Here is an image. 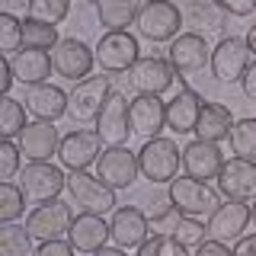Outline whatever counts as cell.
I'll return each instance as SVG.
<instances>
[{
  "mask_svg": "<svg viewBox=\"0 0 256 256\" xmlns=\"http://www.w3.org/2000/svg\"><path fill=\"white\" fill-rule=\"evenodd\" d=\"M180 164H182V150L173 138H150L138 150L141 176L150 182H166L170 186L176 176H180Z\"/></svg>",
  "mask_w": 256,
  "mask_h": 256,
  "instance_id": "7a4b0ae2",
  "label": "cell"
},
{
  "mask_svg": "<svg viewBox=\"0 0 256 256\" xmlns=\"http://www.w3.org/2000/svg\"><path fill=\"white\" fill-rule=\"evenodd\" d=\"M16 182L22 186L29 202H36V205L54 202V198L61 196V189H68V176H64L61 166H54L52 160H45V164H26Z\"/></svg>",
  "mask_w": 256,
  "mask_h": 256,
  "instance_id": "9c48e42d",
  "label": "cell"
},
{
  "mask_svg": "<svg viewBox=\"0 0 256 256\" xmlns=\"http://www.w3.org/2000/svg\"><path fill=\"white\" fill-rule=\"evenodd\" d=\"M240 86H244V96L250 102H256V58H253V64L246 68V74H244V80H240Z\"/></svg>",
  "mask_w": 256,
  "mask_h": 256,
  "instance_id": "b9f144b4",
  "label": "cell"
},
{
  "mask_svg": "<svg viewBox=\"0 0 256 256\" xmlns=\"http://www.w3.org/2000/svg\"><path fill=\"white\" fill-rule=\"evenodd\" d=\"M13 64V77L16 84L22 86H38V84H48L54 64H52V54L48 52H38V48H20V52L10 58Z\"/></svg>",
  "mask_w": 256,
  "mask_h": 256,
  "instance_id": "d4e9b609",
  "label": "cell"
},
{
  "mask_svg": "<svg viewBox=\"0 0 256 256\" xmlns=\"http://www.w3.org/2000/svg\"><path fill=\"white\" fill-rule=\"evenodd\" d=\"M170 234L180 240L186 250H196V246H202L205 240H208V224H202L198 218H186V214H180Z\"/></svg>",
  "mask_w": 256,
  "mask_h": 256,
  "instance_id": "836d02e7",
  "label": "cell"
},
{
  "mask_svg": "<svg viewBox=\"0 0 256 256\" xmlns=\"http://www.w3.org/2000/svg\"><path fill=\"white\" fill-rule=\"evenodd\" d=\"M58 26L48 22H36V20H22V48H38V52H52L58 45Z\"/></svg>",
  "mask_w": 256,
  "mask_h": 256,
  "instance_id": "4dcf8cb0",
  "label": "cell"
},
{
  "mask_svg": "<svg viewBox=\"0 0 256 256\" xmlns=\"http://www.w3.org/2000/svg\"><path fill=\"white\" fill-rule=\"evenodd\" d=\"M234 256H256V234H244L234 244Z\"/></svg>",
  "mask_w": 256,
  "mask_h": 256,
  "instance_id": "7bdbcfd3",
  "label": "cell"
},
{
  "mask_svg": "<svg viewBox=\"0 0 256 256\" xmlns=\"http://www.w3.org/2000/svg\"><path fill=\"white\" fill-rule=\"evenodd\" d=\"M230 128H234V116H230V109L224 106V102H205L202 116H198V125H196V138L221 144L224 138H230Z\"/></svg>",
  "mask_w": 256,
  "mask_h": 256,
  "instance_id": "484cf974",
  "label": "cell"
},
{
  "mask_svg": "<svg viewBox=\"0 0 256 256\" xmlns=\"http://www.w3.org/2000/svg\"><path fill=\"white\" fill-rule=\"evenodd\" d=\"M128 106L132 102L125 100V93L112 90L106 106H102L100 118H96V132H100V138L106 148H118V144L128 141V134H132V118H128Z\"/></svg>",
  "mask_w": 256,
  "mask_h": 256,
  "instance_id": "2e32d148",
  "label": "cell"
},
{
  "mask_svg": "<svg viewBox=\"0 0 256 256\" xmlns=\"http://www.w3.org/2000/svg\"><path fill=\"white\" fill-rule=\"evenodd\" d=\"M218 6L228 16H237V20H246L250 13H256V0H218Z\"/></svg>",
  "mask_w": 256,
  "mask_h": 256,
  "instance_id": "f35d334b",
  "label": "cell"
},
{
  "mask_svg": "<svg viewBox=\"0 0 256 256\" xmlns=\"http://www.w3.org/2000/svg\"><path fill=\"white\" fill-rule=\"evenodd\" d=\"M141 58V45L132 32H102L96 42V68L102 74H128Z\"/></svg>",
  "mask_w": 256,
  "mask_h": 256,
  "instance_id": "5b68a950",
  "label": "cell"
},
{
  "mask_svg": "<svg viewBox=\"0 0 256 256\" xmlns=\"http://www.w3.org/2000/svg\"><path fill=\"white\" fill-rule=\"evenodd\" d=\"M224 13L218 6V0H189L186 10H182V22L189 26V32H221L224 29Z\"/></svg>",
  "mask_w": 256,
  "mask_h": 256,
  "instance_id": "4316f807",
  "label": "cell"
},
{
  "mask_svg": "<svg viewBox=\"0 0 256 256\" xmlns=\"http://www.w3.org/2000/svg\"><path fill=\"white\" fill-rule=\"evenodd\" d=\"M20 48H22V20H16L13 13H0V52L13 58Z\"/></svg>",
  "mask_w": 256,
  "mask_h": 256,
  "instance_id": "8d00e7d4",
  "label": "cell"
},
{
  "mask_svg": "<svg viewBox=\"0 0 256 256\" xmlns=\"http://www.w3.org/2000/svg\"><path fill=\"white\" fill-rule=\"evenodd\" d=\"M166 61L176 68V74H196L205 64H212V48L198 32H180L166 48Z\"/></svg>",
  "mask_w": 256,
  "mask_h": 256,
  "instance_id": "e0dca14e",
  "label": "cell"
},
{
  "mask_svg": "<svg viewBox=\"0 0 256 256\" xmlns=\"http://www.w3.org/2000/svg\"><path fill=\"white\" fill-rule=\"evenodd\" d=\"M253 64V52L246 45V38L224 36L218 45L212 48V77L218 84H240L246 74V68Z\"/></svg>",
  "mask_w": 256,
  "mask_h": 256,
  "instance_id": "8992f818",
  "label": "cell"
},
{
  "mask_svg": "<svg viewBox=\"0 0 256 256\" xmlns=\"http://www.w3.org/2000/svg\"><path fill=\"white\" fill-rule=\"evenodd\" d=\"M74 218H77L74 208L68 202H61V198H54V202H45V205L32 208L29 218H26V228L38 244H45V240H64L70 234Z\"/></svg>",
  "mask_w": 256,
  "mask_h": 256,
  "instance_id": "ba28073f",
  "label": "cell"
},
{
  "mask_svg": "<svg viewBox=\"0 0 256 256\" xmlns=\"http://www.w3.org/2000/svg\"><path fill=\"white\" fill-rule=\"evenodd\" d=\"M109 230H112V244L122 246V250H138L144 240L150 237V221H148V212L134 205H122L112 212V221H109Z\"/></svg>",
  "mask_w": 256,
  "mask_h": 256,
  "instance_id": "ac0fdd59",
  "label": "cell"
},
{
  "mask_svg": "<svg viewBox=\"0 0 256 256\" xmlns=\"http://www.w3.org/2000/svg\"><path fill=\"white\" fill-rule=\"evenodd\" d=\"M32 237L26 224H4L0 228V256H36L32 250Z\"/></svg>",
  "mask_w": 256,
  "mask_h": 256,
  "instance_id": "f1b7e54d",
  "label": "cell"
},
{
  "mask_svg": "<svg viewBox=\"0 0 256 256\" xmlns=\"http://www.w3.org/2000/svg\"><path fill=\"white\" fill-rule=\"evenodd\" d=\"M22 173V150L16 141L0 144V182H13Z\"/></svg>",
  "mask_w": 256,
  "mask_h": 256,
  "instance_id": "74e56055",
  "label": "cell"
},
{
  "mask_svg": "<svg viewBox=\"0 0 256 256\" xmlns=\"http://www.w3.org/2000/svg\"><path fill=\"white\" fill-rule=\"evenodd\" d=\"M90 256H128V250H122V246H102V250H96Z\"/></svg>",
  "mask_w": 256,
  "mask_h": 256,
  "instance_id": "ee69618b",
  "label": "cell"
},
{
  "mask_svg": "<svg viewBox=\"0 0 256 256\" xmlns=\"http://www.w3.org/2000/svg\"><path fill=\"white\" fill-rule=\"evenodd\" d=\"M102 154V138L100 132H90V128H74L70 134L61 138V148H58V160L64 170H90L96 166V160Z\"/></svg>",
  "mask_w": 256,
  "mask_h": 256,
  "instance_id": "8fae6325",
  "label": "cell"
},
{
  "mask_svg": "<svg viewBox=\"0 0 256 256\" xmlns=\"http://www.w3.org/2000/svg\"><path fill=\"white\" fill-rule=\"evenodd\" d=\"M68 240L74 244L77 253H96L112 240V230H109V221L102 214H90V212H80L74 224H70V234Z\"/></svg>",
  "mask_w": 256,
  "mask_h": 256,
  "instance_id": "7402d4cb",
  "label": "cell"
},
{
  "mask_svg": "<svg viewBox=\"0 0 256 256\" xmlns=\"http://www.w3.org/2000/svg\"><path fill=\"white\" fill-rule=\"evenodd\" d=\"M202 96L189 86L176 90V96L166 102V128L173 134H196V125H198V116H202Z\"/></svg>",
  "mask_w": 256,
  "mask_h": 256,
  "instance_id": "603a6c76",
  "label": "cell"
},
{
  "mask_svg": "<svg viewBox=\"0 0 256 256\" xmlns=\"http://www.w3.org/2000/svg\"><path fill=\"white\" fill-rule=\"evenodd\" d=\"M52 64H54V74L58 77L80 84L96 68V48H90L84 38H61L52 48Z\"/></svg>",
  "mask_w": 256,
  "mask_h": 256,
  "instance_id": "30bf717a",
  "label": "cell"
},
{
  "mask_svg": "<svg viewBox=\"0 0 256 256\" xmlns=\"http://www.w3.org/2000/svg\"><path fill=\"white\" fill-rule=\"evenodd\" d=\"M93 10L109 32H125L138 20L141 0H93Z\"/></svg>",
  "mask_w": 256,
  "mask_h": 256,
  "instance_id": "83f0119b",
  "label": "cell"
},
{
  "mask_svg": "<svg viewBox=\"0 0 256 256\" xmlns=\"http://www.w3.org/2000/svg\"><path fill=\"white\" fill-rule=\"evenodd\" d=\"M68 196L80 212L102 214V218L116 212V189H109L90 170H70L68 173Z\"/></svg>",
  "mask_w": 256,
  "mask_h": 256,
  "instance_id": "277c9868",
  "label": "cell"
},
{
  "mask_svg": "<svg viewBox=\"0 0 256 256\" xmlns=\"http://www.w3.org/2000/svg\"><path fill=\"white\" fill-rule=\"evenodd\" d=\"M144 4H148V0H144Z\"/></svg>",
  "mask_w": 256,
  "mask_h": 256,
  "instance_id": "7dc6e473",
  "label": "cell"
},
{
  "mask_svg": "<svg viewBox=\"0 0 256 256\" xmlns=\"http://www.w3.org/2000/svg\"><path fill=\"white\" fill-rule=\"evenodd\" d=\"M26 192H22L20 182H0V221L13 224L26 214Z\"/></svg>",
  "mask_w": 256,
  "mask_h": 256,
  "instance_id": "1f68e13d",
  "label": "cell"
},
{
  "mask_svg": "<svg viewBox=\"0 0 256 256\" xmlns=\"http://www.w3.org/2000/svg\"><path fill=\"white\" fill-rule=\"evenodd\" d=\"M134 26H138L141 38L160 45V42H173L180 36V26H186V22H182V10L176 4H170V0H148V4H141Z\"/></svg>",
  "mask_w": 256,
  "mask_h": 256,
  "instance_id": "3957f363",
  "label": "cell"
},
{
  "mask_svg": "<svg viewBox=\"0 0 256 256\" xmlns=\"http://www.w3.org/2000/svg\"><path fill=\"white\" fill-rule=\"evenodd\" d=\"M205 224H208V237L212 240H221L228 246L237 244L244 237V230L250 228V202H230V198H224Z\"/></svg>",
  "mask_w": 256,
  "mask_h": 256,
  "instance_id": "9a60e30c",
  "label": "cell"
},
{
  "mask_svg": "<svg viewBox=\"0 0 256 256\" xmlns=\"http://www.w3.org/2000/svg\"><path fill=\"white\" fill-rule=\"evenodd\" d=\"M70 13V0H29V20L36 22H48V26H58L68 20Z\"/></svg>",
  "mask_w": 256,
  "mask_h": 256,
  "instance_id": "e575fe53",
  "label": "cell"
},
{
  "mask_svg": "<svg viewBox=\"0 0 256 256\" xmlns=\"http://www.w3.org/2000/svg\"><path fill=\"white\" fill-rule=\"evenodd\" d=\"M246 45H250V52H253V58H256V26H250V29H246Z\"/></svg>",
  "mask_w": 256,
  "mask_h": 256,
  "instance_id": "f6af8a7d",
  "label": "cell"
},
{
  "mask_svg": "<svg viewBox=\"0 0 256 256\" xmlns=\"http://www.w3.org/2000/svg\"><path fill=\"white\" fill-rule=\"evenodd\" d=\"M138 173H141L138 154H132L125 144H118V148H106L100 154V160H96V176H100L109 189H116V192L134 186Z\"/></svg>",
  "mask_w": 256,
  "mask_h": 256,
  "instance_id": "5bb4252c",
  "label": "cell"
},
{
  "mask_svg": "<svg viewBox=\"0 0 256 256\" xmlns=\"http://www.w3.org/2000/svg\"><path fill=\"white\" fill-rule=\"evenodd\" d=\"M16 144H20L22 157H26L29 164H45V160H52L58 154L61 134H58V128H54V122H29L22 128V134H20Z\"/></svg>",
  "mask_w": 256,
  "mask_h": 256,
  "instance_id": "ffe728a7",
  "label": "cell"
},
{
  "mask_svg": "<svg viewBox=\"0 0 256 256\" xmlns=\"http://www.w3.org/2000/svg\"><path fill=\"white\" fill-rule=\"evenodd\" d=\"M36 256H74V244L70 240H45V244H38Z\"/></svg>",
  "mask_w": 256,
  "mask_h": 256,
  "instance_id": "ab89813d",
  "label": "cell"
},
{
  "mask_svg": "<svg viewBox=\"0 0 256 256\" xmlns=\"http://www.w3.org/2000/svg\"><path fill=\"white\" fill-rule=\"evenodd\" d=\"M214 189L221 192V198H230V202H253L256 198V164L244 157L224 160L218 180H214Z\"/></svg>",
  "mask_w": 256,
  "mask_h": 256,
  "instance_id": "7c38bea8",
  "label": "cell"
},
{
  "mask_svg": "<svg viewBox=\"0 0 256 256\" xmlns=\"http://www.w3.org/2000/svg\"><path fill=\"white\" fill-rule=\"evenodd\" d=\"M26 106H22L20 100H13V96H4V102H0V134H4V141H13L22 134V128H26Z\"/></svg>",
  "mask_w": 256,
  "mask_h": 256,
  "instance_id": "f546056e",
  "label": "cell"
},
{
  "mask_svg": "<svg viewBox=\"0 0 256 256\" xmlns=\"http://www.w3.org/2000/svg\"><path fill=\"white\" fill-rule=\"evenodd\" d=\"M221 166H224V154L218 144L196 138L182 148V173L186 176H196V180L208 182V180H218Z\"/></svg>",
  "mask_w": 256,
  "mask_h": 256,
  "instance_id": "44dd1931",
  "label": "cell"
},
{
  "mask_svg": "<svg viewBox=\"0 0 256 256\" xmlns=\"http://www.w3.org/2000/svg\"><path fill=\"white\" fill-rule=\"evenodd\" d=\"M230 150L234 157L253 160L256 164V118H237L230 128Z\"/></svg>",
  "mask_w": 256,
  "mask_h": 256,
  "instance_id": "d6a6232c",
  "label": "cell"
},
{
  "mask_svg": "<svg viewBox=\"0 0 256 256\" xmlns=\"http://www.w3.org/2000/svg\"><path fill=\"white\" fill-rule=\"evenodd\" d=\"M176 68L166 58H157V54H141L138 64L128 70V84H132L134 93H154L164 96L170 86L176 84Z\"/></svg>",
  "mask_w": 256,
  "mask_h": 256,
  "instance_id": "4fadbf2b",
  "label": "cell"
},
{
  "mask_svg": "<svg viewBox=\"0 0 256 256\" xmlns=\"http://www.w3.org/2000/svg\"><path fill=\"white\" fill-rule=\"evenodd\" d=\"M250 224H253V228H256V198H253V202H250Z\"/></svg>",
  "mask_w": 256,
  "mask_h": 256,
  "instance_id": "bcb514c9",
  "label": "cell"
},
{
  "mask_svg": "<svg viewBox=\"0 0 256 256\" xmlns=\"http://www.w3.org/2000/svg\"><path fill=\"white\" fill-rule=\"evenodd\" d=\"M138 256H189V250L173 234H150L138 246Z\"/></svg>",
  "mask_w": 256,
  "mask_h": 256,
  "instance_id": "d590c367",
  "label": "cell"
},
{
  "mask_svg": "<svg viewBox=\"0 0 256 256\" xmlns=\"http://www.w3.org/2000/svg\"><path fill=\"white\" fill-rule=\"evenodd\" d=\"M68 102H70V93H64L54 84L29 86L26 93V109L29 116H36V122H58L61 116H68Z\"/></svg>",
  "mask_w": 256,
  "mask_h": 256,
  "instance_id": "cb8c5ba5",
  "label": "cell"
},
{
  "mask_svg": "<svg viewBox=\"0 0 256 256\" xmlns=\"http://www.w3.org/2000/svg\"><path fill=\"white\" fill-rule=\"evenodd\" d=\"M128 118H132V134H141L144 141L160 138L166 128V102L154 93H138L128 106Z\"/></svg>",
  "mask_w": 256,
  "mask_h": 256,
  "instance_id": "d6986e66",
  "label": "cell"
},
{
  "mask_svg": "<svg viewBox=\"0 0 256 256\" xmlns=\"http://www.w3.org/2000/svg\"><path fill=\"white\" fill-rule=\"evenodd\" d=\"M112 93V84H109V74H100V77H86L74 84L70 90V102H68V116L74 118L77 125H90L100 118L102 106H106Z\"/></svg>",
  "mask_w": 256,
  "mask_h": 256,
  "instance_id": "52a82bcc",
  "label": "cell"
},
{
  "mask_svg": "<svg viewBox=\"0 0 256 256\" xmlns=\"http://www.w3.org/2000/svg\"><path fill=\"white\" fill-rule=\"evenodd\" d=\"M192 256H234V250H230L228 244H221V240H212V237H208L202 246H196V250H192Z\"/></svg>",
  "mask_w": 256,
  "mask_h": 256,
  "instance_id": "60d3db41",
  "label": "cell"
},
{
  "mask_svg": "<svg viewBox=\"0 0 256 256\" xmlns=\"http://www.w3.org/2000/svg\"><path fill=\"white\" fill-rule=\"evenodd\" d=\"M166 198L173 202V208L186 218H212V212L221 205V192L208 182L196 180V176L180 173L166 189Z\"/></svg>",
  "mask_w": 256,
  "mask_h": 256,
  "instance_id": "6da1fadb",
  "label": "cell"
}]
</instances>
